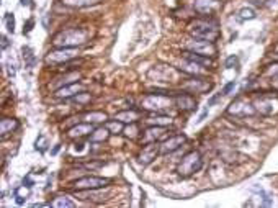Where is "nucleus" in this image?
<instances>
[{
    "mask_svg": "<svg viewBox=\"0 0 278 208\" xmlns=\"http://www.w3.org/2000/svg\"><path fill=\"white\" fill-rule=\"evenodd\" d=\"M272 85H274L275 89H278V74L272 77Z\"/></svg>",
    "mask_w": 278,
    "mask_h": 208,
    "instance_id": "48",
    "label": "nucleus"
},
{
    "mask_svg": "<svg viewBox=\"0 0 278 208\" xmlns=\"http://www.w3.org/2000/svg\"><path fill=\"white\" fill-rule=\"evenodd\" d=\"M30 189H31V187L23 184L22 187H18V189L15 190V197H23V199H26V197L30 195Z\"/></svg>",
    "mask_w": 278,
    "mask_h": 208,
    "instance_id": "35",
    "label": "nucleus"
},
{
    "mask_svg": "<svg viewBox=\"0 0 278 208\" xmlns=\"http://www.w3.org/2000/svg\"><path fill=\"white\" fill-rule=\"evenodd\" d=\"M187 48H188V51H193V53L208 56V58H211V56H214L218 53L214 43H211V41H204V40H198V38L188 41Z\"/></svg>",
    "mask_w": 278,
    "mask_h": 208,
    "instance_id": "9",
    "label": "nucleus"
},
{
    "mask_svg": "<svg viewBox=\"0 0 278 208\" xmlns=\"http://www.w3.org/2000/svg\"><path fill=\"white\" fill-rule=\"evenodd\" d=\"M80 92H83V85L79 84V82H74V84H67V85L59 87V89L56 90L54 95L57 98H72Z\"/></svg>",
    "mask_w": 278,
    "mask_h": 208,
    "instance_id": "16",
    "label": "nucleus"
},
{
    "mask_svg": "<svg viewBox=\"0 0 278 208\" xmlns=\"http://www.w3.org/2000/svg\"><path fill=\"white\" fill-rule=\"evenodd\" d=\"M203 167V158L198 151H192L183 156V159L180 161V164L177 166V174L180 175L182 179H187L198 172Z\"/></svg>",
    "mask_w": 278,
    "mask_h": 208,
    "instance_id": "4",
    "label": "nucleus"
},
{
    "mask_svg": "<svg viewBox=\"0 0 278 208\" xmlns=\"http://www.w3.org/2000/svg\"><path fill=\"white\" fill-rule=\"evenodd\" d=\"M35 149L38 151V153H44V151L48 149V138H46L44 134H40V136L36 138Z\"/></svg>",
    "mask_w": 278,
    "mask_h": 208,
    "instance_id": "29",
    "label": "nucleus"
},
{
    "mask_svg": "<svg viewBox=\"0 0 278 208\" xmlns=\"http://www.w3.org/2000/svg\"><path fill=\"white\" fill-rule=\"evenodd\" d=\"M221 95H223V93H218V95H214V97H211V98H209V100H208V107L214 105V103H216V102L219 100V98H221Z\"/></svg>",
    "mask_w": 278,
    "mask_h": 208,
    "instance_id": "40",
    "label": "nucleus"
},
{
    "mask_svg": "<svg viewBox=\"0 0 278 208\" xmlns=\"http://www.w3.org/2000/svg\"><path fill=\"white\" fill-rule=\"evenodd\" d=\"M234 87H236V82H234V81H233V82H229V84L224 85V89H223L221 93H223V95H229V93L234 90Z\"/></svg>",
    "mask_w": 278,
    "mask_h": 208,
    "instance_id": "38",
    "label": "nucleus"
},
{
    "mask_svg": "<svg viewBox=\"0 0 278 208\" xmlns=\"http://www.w3.org/2000/svg\"><path fill=\"white\" fill-rule=\"evenodd\" d=\"M172 107V98L169 93H149V95L143 97L141 100V108L148 112H156V113H162L165 110H169Z\"/></svg>",
    "mask_w": 278,
    "mask_h": 208,
    "instance_id": "3",
    "label": "nucleus"
},
{
    "mask_svg": "<svg viewBox=\"0 0 278 208\" xmlns=\"http://www.w3.org/2000/svg\"><path fill=\"white\" fill-rule=\"evenodd\" d=\"M51 207H54V208H74L76 204L69 199V197H56V199L51 202Z\"/></svg>",
    "mask_w": 278,
    "mask_h": 208,
    "instance_id": "25",
    "label": "nucleus"
},
{
    "mask_svg": "<svg viewBox=\"0 0 278 208\" xmlns=\"http://www.w3.org/2000/svg\"><path fill=\"white\" fill-rule=\"evenodd\" d=\"M165 138H167L165 126H156V125H151V126L143 133L141 141H143L144 144H149V143H157V141L165 139Z\"/></svg>",
    "mask_w": 278,
    "mask_h": 208,
    "instance_id": "12",
    "label": "nucleus"
},
{
    "mask_svg": "<svg viewBox=\"0 0 278 208\" xmlns=\"http://www.w3.org/2000/svg\"><path fill=\"white\" fill-rule=\"evenodd\" d=\"M193 7H195L197 13L203 15V17H211V15L216 13L223 5L219 0H195Z\"/></svg>",
    "mask_w": 278,
    "mask_h": 208,
    "instance_id": "11",
    "label": "nucleus"
},
{
    "mask_svg": "<svg viewBox=\"0 0 278 208\" xmlns=\"http://www.w3.org/2000/svg\"><path fill=\"white\" fill-rule=\"evenodd\" d=\"M139 115L141 113L138 110H134V108H129V110H124V112H119L115 115V118L119 120V122H123V123H136L139 120Z\"/></svg>",
    "mask_w": 278,
    "mask_h": 208,
    "instance_id": "19",
    "label": "nucleus"
},
{
    "mask_svg": "<svg viewBox=\"0 0 278 208\" xmlns=\"http://www.w3.org/2000/svg\"><path fill=\"white\" fill-rule=\"evenodd\" d=\"M228 113L229 115H236V117H252L257 113L255 107L250 105L247 100H244V98H236V100L231 103L229 108H228Z\"/></svg>",
    "mask_w": 278,
    "mask_h": 208,
    "instance_id": "10",
    "label": "nucleus"
},
{
    "mask_svg": "<svg viewBox=\"0 0 278 208\" xmlns=\"http://www.w3.org/2000/svg\"><path fill=\"white\" fill-rule=\"evenodd\" d=\"M33 27H35V20H33V18H30L28 22H26L25 28H23V35H30V33H31V30H33Z\"/></svg>",
    "mask_w": 278,
    "mask_h": 208,
    "instance_id": "37",
    "label": "nucleus"
},
{
    "mask_svg": "<svg viewBox=\"0 0 278 208\" xmlns=\"http://www.w3.org/2000/svg\"><path fill=\"white\" fill-rule=\"evenodd\" d=\"M18 126H20L18 120H15V118H2V122H0V134H2V138H7L8 134L13 133Z\"/></svg>",
    "mask_w": 278,
    "mask_h": 208,
    "instance_id": "18",
    "label": "nucleus"
},
{
    "mask_svg": "<svg viewBox=\"0 0 278 208\" xmlns=\"http://www.w3.org/2000/svg\"><path fill=\"white\" fill-rule=\"evenodd\" d=\"M77 54H79V51L76 48H56V49H52L46 54L44 62L48 66L66 64V62H69L74 58H77Z\"/></svg>",
    "mask_w": 278,
    "mask_h": 208,
    "instance_id": "6",
    "label": "nucleus"
},
{
    "mask_svg": "<svg viewBox=\"0 0 278 208\" xmlns=\"http://www.w3.org/2000/svg\"><path fill=\"white\" fill-rule=\"evenodd\" d=\"M110 134H112V133H110L108 129L103 126V128H97V129H93V131L90 133V136H88V138H90V141H92V143H103V141H107Z\"/></svg>",
    "mask_w": 278,
    "mask_h": 208,
    "instance_id": "23",
    "label": "nucleus"
},
{
    "mask_svg": "<svg viewBox=\"0 0 278 208\" xmlns=\"http://www.w3.org/2000/svg\"><path fill=\"white\" fill-rule=\"evenodd\" d=\"M105 128H107L112 134H121L124 131V123L119 122V120H117V118L107 120V122H105Z\"/></svg>",
    "mask_w": 278,
    "mask_h": 208,
    "instance_id": "24",
    "label": "nucleus"
},
{
    "mask_svg": "<svg viewBox=\"0 0 278 208\" xmlns=\"http://www.w3.org/2000/svg\"><path fill=\"white\" fill-rule=\"evenodd\" d=\"M159 153H160V146H157V143H149V144H146L143 151L139 153L138 159L143 166H148L156 159V156Z\"/></svg>",
    "mask_w": 278,
    "mask_h": 208,
    "instance_id": "14",
    "label": "nucleus"
},
{
    "mask_svg": "<svg viewBox=\"0 0 278 208\" xmlns=\"http://www.w3.org/2000/svg\"><path fill=\"white\" fill-rule=\"evenodd\" d=\"M254 107L257 113L264 117H274L278 113V93L275 92H264L255 97Z\"/></svg>",
    "mask_w": 278,
    "mask_h": 208,
    "instance_id": "5",
    "label": "nucleus"
},
{
    "mask_svg": "<svg viewBox=\"0 0 278 208\" xmlns=\"http://www.w3.org/2000/svg\"><path fill=\"white\" fill-rule=\"evenodd\" d=\"M59 149H61V144H56V146H54V149L51 151V154H52V156H56L57 153H59Z\"/></svg>",
    "mask_w": 278,
    "mask_h": 208,
    "instance_id": "49",
    "label": "nucleus"
},
{
    "mask_svg": "<svg viewBox=\"0 0 278 208\" xmlns=\"http://www.w3.org/2000/svg\"><path fill=\"white\" fill-rule=\"evenodd\" d=\"M110 180L103 177H95V175H87L79 180L72 182V189L77 192H85V190H100L103 187H108Z\"/></svg>",
    "mask_w": 278,
    "mask_h": 208,
    "instance_id": "7",
    "label": "nucleus"
},
{
    "mask_svg": "<svg viewBox=\"0 0 278 208\" xmlns=\"http://www.w3.org/2000/svg\"><path fill=\"white\" fill-rule=\"evenodd\" d=\"M43 27L48 30V27H49V15H46V17L43 18Z\"/></svg>",
    "mask_w": 278,
    "mask_h": 208,
    "instance_id": "47",
    "label": "nucleus"
},
{
    "mask_svg": "<svg viewBox=\"0 0 278 208\" xmlns=\"http://www.w3.org/2000/svg\"><path fill=\"white\" fill-rule=\"evenodd\" d=\"M221 158L226 161V163H229V164H239V161L234 159V158H242V154L234 153V151H229V153H223Z\"/></svg>",
    "mask_w": 278,
    "mask_h": 208,
    "instance_id": "30",
    "label": "nucleus"
},
{
    "mask_svg": "<svg viewBox=\"0 0 278 208\" xmlns=\"http://www.w3.org/2000/svg\"><path fill=\"white\" fill-rule=\"evenodd\" d=\"M88 33L82 28H67L54 35L52 44L56 48H77L87 43Z\"/></svg>",
    "mask_w": 278,
    "mask_h": 208,
    "instance_id": "1",
    "label": "nucleus"
},
{
    "mask_svg": "<svg viewBox=\"0 0 278 208\" xmlns=\"http://www.w3.org/2000/svg\"><path fill=\"white\" fill-rule=\"evenodd\" d=\"M239 66V59H238V56H229V58L226 59V67H238Z\"/></svg>",
    "mask_w": 278,
    "mask_h": 208,
    "instance_id": "36",
    "label": "nucleus"
},
{
    "mask_svg": "<svg viewBox=\"0 0 278 208\" xmlns=\"http://www.w3.org/2000/svg\"><path fill=\"white\" fill-rule=\"evenodd\" d=\"M71 100L76 102V103H80V105H83V103H87V102L92 100V95H90V93H87V92H80V93H77L76 97H72Z\"/></svg>",
    "mask_w": 278,
    "mask_h": 208,
    "instance_id": "32",
    "label": "nucleus"
},
{
    "mask_svg": "<svg viewBox=\"0 0 278 208\" xmlns=\"http://www.w3.org/2000/svg\"><path fill=\"white\" fill-rule=\"evenodd\" d=\"M175 103H177V107L180 108L182 112H192V110H195V108H197L195 97H193L192 93H188V92L178 93V95L175 97Z\"/></svg>",
    "mask_w": 278,
    "mask_h": 208,
    "instance_id": "15",
    "label": "nucleus"
},
{
    "mask_svg": "<svg viewBox=\"0 0 278 208\" xmlns=\"http://www.w3.org/2000/svg\"><path fill=\"white\" fill-rule=\"evenodd\" d=\"M15 72H17V71H15V66L12 64V62H8V76H10V77H13V76H15Z\"/></svg>",
    "mask_w": 278,
    "mask_h": 208,
    "instance_id": "42",
    "label": "nucleus"
},
{
    "mask_svg": "<svg viewBox=\"0 0 278 208\" xmlns=\"http://www.w3.org/2000/svg\"><path fill=\"white\" fill-rule=\"evenodd\" d=\"M20 3H22V7H33L31 0H20Z\"/></svg>",
    "mask_w": 278,
    "mask_h": 208,
    "instance_id": "45",
    "label": "nucleus"
},
{
    "mask_svg": "<svg viewBox=\"0 0 278 208\" xmlns=\"http://www.w3.org/2000/svg\"><path fill=\"white\" fill-rule=\"evenodd\" d=\"M183 58H185L187 61L197 62V64H200V66H209V64H211V61H209L208 56L193 53V51H185V53H183Z\"/></svg>",
    "mask_w": 278,
    "mask_h": 208,
    "instance_id": "21",
    "label": "nucleus"
},
{
    "mask_svg": "<svg viewBox=\"0 0 278 208\" xmlns=\"http://www.w3.org/2000/svg\"><path fill=\"white\" fill-rule=\"evenodd\" d=\"M274 205V199H272L270 195H265L264 194V200H262V207H270Z\"/></svg>",
    "mask_w": 278,
    "mask_h": 208,
    "instance_id": "39",
    "label": "nucleus"
},
{
    "mask_svg": "<svg viewBox=\"0 0 278 208\" xmlns=\"http://www.w3.org/2000/svg\"><path fill=\"white\" fill-rule=\"evenodd\" d=\"M15 202H17V205H25L26 199H23V197H15Z\"/></svg>",
    "mask_w": 278,
    "mask_h": 208,
    "instance_id": "46",
    "label": "nucleus"
},
{
    "mask_svg": "<svg viewBox=\"0 0 278 208\" xmlns=\"http://www.w3.org/2000/svg\"><path fill=\"white\" fill-rule=\"evenodd\" d=\"M83 146H85V144L77 143V144H76V151H77V153H80V151H83Z\"/></svg>",
    "mask_w": 278,
    "mask_h": 208,
    "instance_id": "50",
    "label": "nucleus"
},
{
    "mask_svg": "<svg viewBox=\"0 0 278 208\" xmlns=\"http://www.w3.org/2000/svg\"><path fill=\"white\" fill-rule=\"evenodd\" d=\"M22 53H23V61H25V64L28 66V67H33L35 62H36L33 49H31L30 46H23V48H22Z\"/></svg>",
    "mask_w": 278,
    "mask_h": 208,
    "instance_id": "28",
    "label": "nucleus"
},
{
    "mask_svg": "<svg viewBox=\"0 0 278 208\" xmlns=\"http://www.w3.org/2000/svg\"><path fill=\"white\" fill-rule=\"evenodd\" d=\"M180 69H182L183 72H187V74H192V76H201V74H203L201 66L197 64V62H192V61H188L187 64H183Z\"/></svg>",
    "mask_w": 278,
    "mask_h": 208,
    "instance_id": "27",
    "label": "nucleus"
},
{
    "mask_svg": "<svg viewBox=\"0 0 278 208\" xmlns=\"http://www.w3.org/2000/svg\"><path fill=\"white\" fill-rule=\"evenodd\" d=\"M190 33L193 38L211 41V43H214V41L221 36V31L218 28V22L213 18H208V17L193 22L190 25Z\"/></svg>",
    "mask_w": 278,
    "mask_h": 208,
    "instance_id": "2",
    "label": "nucleus"
},
{
    "mask_svg": "<svg viewBox=\"0 0 278 208\" xmlns=\"http://www.w3.org/2000/svg\"><path fill=\"white\" fill-rule=\"evenodd\" d=\"M182 87L188 93H206L213 89V82L209 79H204L201 76H193L188 81L183 82Z\"/></svg>",
    "mask_w": 278,
    "mask_h": 208,
    "instance_id": "8",
    "label": "nucleus"
},
{
    "mask_svg": "<svg viewBox=\"0 0 278 208\" xmlns=\"http://www.w3.org/2000/svg\"><path fill=\"white\" fill-rule=\"evenodd\" d=\"M238 15H239L240 20H254V18L257 17L254 10H252V8H247V7L240 8L239 12H238Z\"/></svg>",
    "mask_w": 278,
    "mask_h": 208,
    "instance_id": "31",
    "label": "nucleus"
},
{
    "mask_svg": "<svg viewBox=\"0 0 278 208\" xmlns=\"http://www.w3.org/2000/svg\"><path fill=\"white\" fill-rule=\"evenodd\" d=\"M187 141L185 134H175V136L165 138L160 144V154H172L175 153L178 148H182V144Z\"/></svg>",
    "mask_w": 278,
    "mask_h": 208,
    "instance_id": "13",
    "label": "nucleus"
},
{
    "mask_svg": "<svg viewBox=\"0 0 278 208\" xmlns=\"http://www.w3.org/2000/svg\"><path fill=\"white\" fill-rule=\"evenodd\" d=\"M82 120L85 123L95 125V123H105L108 120V117H107V113H103V112H88L85 115H82Z\"/></svg>",
    "mask_w": 278,
    "mask_h": 208,
    "instance_id": "22",
    "label": "nucleus"
},
{
    "mask_svg": "<svg viewBox=\"0 0 278 208\" xmlns=\"http://www.w3.org/2000/svg\"><path fill=\"white\" fill-rule=\"evenodd\" d=\"M8 44H10V41H8V38H7V36H2V49H5V48H7Z\"/></svg>",
    "mask_w": 278,
    "mask_h": 208,
    "instance_id": "44",
    "label": "nucleus"
},
{
    "mask_svg": "<svg viewBox=\"0 0 278 208\" xmlns=\"http://www.w3.org/2000/svg\"><path fill=\"white\" fill-rule=\"evenodd\" d=\"M124 134H126L128 138H136L138 136V126H136V123H129V126L124 128Z\"/></svg>",
    "mask_w": 278,
    "mask_h": 208,
    "instance_id": "34",
    "label": "nucleus"
},
{
    "mask_svg": "<svg viewBox=\"0 0 278 208\" xmlns=\"http://www.w3.org/2000/svg\"><path fill=\"white\" fill-rule=\"evenodd\" d=\"M5 25H7V30H8V33H15V17H13V13H7L5 15Z\"/></svg>",
    "mask_w": 278,
    "mask_h": 208,
    "instance_id": "33",
    "label": "nucleus"
},
{
    "mask_svg": "<svg viewBox=\"0 0 278 208\" xmlns=\"http://www.w3.org/2000/svg\"><path fill=\"white\" fill-rule=\"evenodd\" d=\"M93 131V125L92 123H79L76 126L69 128L67 131V136L71 139H77V138H83V136H90V133Z\"/></svg>",
    "mask_w": 278,
    "mask_h": 208,
    "instance_id": "17",
    "label": "nucleus"
},
{
    "mask_svg": "<svg viewBox=\"0 0 278 208\" xmlns=\"http://www.w3.org/2000/svg\"><path fill=\"white\" fill-rule=\"evenodd\" d=\"M23 184H25V185H28V187H33V180H31L30 175H26V177L23 179Z\"/></svg>",
    "mask_w": 278,
    "mask_h": 208,
    "instance_id": "43",
    "label": "nucleus"
},
{
    "mask_svg": "<svg viewBox=\"0 0 278 208\" xmlns=\"http://www.w3.org/2000/svg\"><path fill=\"white\" fill-rule=\"evenodd\" d=\"M149 125H156V126H169L172 123V118L167 117V115H156V117H151L146 120Z\"/></svg>",
    "mask_w": 278,
    "mask_h": 208,
    "instance_id": "26",
    "label": "nucleus"
},
{
    "mask_svg": "<svg viewBox=\"0 0 278 208\" xmlns=\"http://www.w3.org/2000/svg\"><path fill=\"white\" fill-rule=\"evenodd\" d=\"M102 2H105V0H61L62 5L72 7V8H85V7H92V5H97Z\"/></svg>",
    "mask_w": 278,
    "mask_h": 208,
    "instance_id": "20",
    "label": "nucleus"
},
{
    "mask_svg": "<svg viewBox=\"0 0 278 208\" xmlns=\"http://www.w3.org/2000/svg\"><path fill=\"white\" fill-rule=\"evenodd\" d=\"M208 113H209V107L206 105V108H204V110H203V113H201V115H200V118H198V123L204 122V118L208 117Z\"/></svg>",
    "mask_w": 278,
    "mask_h": 208,
    "instance_id": "41",
    "label": "nucleus"
}]
</instances>
